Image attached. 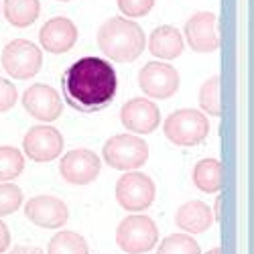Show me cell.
<instances>
[{
    "label": "cell",
    "mask_w": 254,
    "mask_h": 254,
    "mask_svg": "<svg viewBox=\"0 0 254 254\" xmlns=\"http://www.w3.org/2000/svg\"><path fill=\"white\" fill-rule=\"evenodd\" d=\"M63 94L79 112H98L116 96L118 75L110 61L102 57H79L63 73Z\"/></svg>",
    "instance_id": "obj_1"
},
{
    "label": "cell",
    "mask_w": 254,
    "mask_h": 254,
    "mask_svg": "<svg viewBox=\"0 0 254 254\" xmlns=\"http://www.w3.org/2000/svg\"><path fill=\"white\" fill-rule=\"evenodd\" d=\"M144 45L142 29L130 18L112 16L98 29V47L112 61L130 63L144 51Z\"/></svg>",
    "instance_id": "obj_2"
},
{
    "label": "cell",
    "mask_w": 254,
    "mask_h": 254,
    "mask_svg": "<svg viewBox=\"0 0 254 254\" xmlns=\"http://www.w3.org/2000/svg\"><path fill=\"white\" fill-rule=\"evenodd\" d=\"M102 157L116 171H136L149 159V144L136 134H114L106 140Z\"/></svg>",
    "instance_id": "obj_3"
},
{
    "label": "cell",
    "mask_w": 254,
    "mask_h": 254,
    "mask_svg": "<svg viewBox=\"0 0 254 254\" xmlns=\"http://www.w3.org/2000/svg\"><path fill=\"white\" fill-rule=\"evenodd\" d=\"M165 136L177 146H195L205 140L209 132V122L201 110L183 108L169 114L163 124Z\"/></svg>",
    "instance_id": "obj_4"
},
{
    "label": "cell",
    "mask_w": 254,
    "mask_h": 254,
    "mask_svg": "<svg viewBox=\"0 0 254 254\" xmlns=\"http://www.w3.org/2000/svg\"><path fill=\"white\" fill-rule=\"evenodd\" d=\"M159 240V228L149 216H128L116 228V244L126 254H146Z\"/></svg>",
    "instance_id": "obj_5"
},
{
    "label": "cell",
    "mask_w": 254,
    "mask_h": 254,
    "mask_svg": "<svg viewBox=\"0 0 254 254\" xmlns=\"http://www.w3.org/2000/svg\"><path fill=\"white\" fill-rule=\"evenodd\" d=\"M2 67L14 79H31L43 67V53L27 39H12L2 49Z\"/></svg>",
    "instance_id": "obj_6"
},
{
    "label": "cell",
    "mask_w": 254,
    "mask_h": 254,
    "mask_svg": "<svg viewBox=\"0 0 254 254\" xmlns=\"http://www.w3.org/2000/svg\"><path fill=\"white\" fill-rule=\"evenodd\" d=\"M157 195L153 179L144 173L128 171L116 181V201L126 211H144L151 207Z\"/></svg>",
    "instance_id": "obj_7"
},
{
    "label": "cell",
    "mask_w": 254,
    "mask_h": 254,
    "mask_svg": "<svg viewBox=\"0 0 254 254\" xmlns=\"http://www.w3.org/2000/svg\"><path fill=\"white\" fill-rule=\"evenodd\" d=\"M179 71L165 61H151L138 71L140 90L155 100H167L179 90Z\"/></svg>",
    "instance_id": "obj_8"
},
{
    "label": "cell",
    "mask_w": 254,
    "mask_h": 254,
    "mask_svg": "<svg viewBox=\"0 0 254 254\" xmlns=\"http://www.w3.org/2000/svg\"><path fill=\"white\" fill-rule=\"evenodd\" d=\"M23 149L29 159L35 163H49L63 151V136L55 126L37 124L23 138Z\"/></svg>",
    "instance_id": "obj_9"
},
{
    "label": "cell",
    "mask_w": 254,
    "mask_h": 254,
    "mask_svg": "<svg viewBox=\"0 0 254 254\" xmlns=\"http://www.w3.org/2000/svg\"><path fill=\"white\" fill-rule=\"evenodd\" d=\"M102 159L88 149H73L59 163V173L71 185H90L98 179Z\"/></svg>",
    "instance_id": "obj_10"
},
{
    "label": "cell",
    "mask_w": 254,
    "mask_h": 254,
    "mask_svg": "<svg viewBox=\"0 0 254 254\" xmlns=\"http://www.w3.org/2000/svg\"><path fill=\"white\" fill-rule=\"evenodd\" d=\"M185 41L195 53H214L220 49L218 16L214 12H195L185 23Z\"/></svg>",
    "instance_id": "obj_11"
},
{
    "label": "cell",
    "mask_w": 254,
    "mask_h": 254,
    "mask_svg": "<svg viewBox=\"0 0 254 254\" xmlns=\"http://www.w3.org/2000/svg\"><path fill=\"white\" fill-rule=\"evenodd\" d=\"M120 122L134 134H151L161 124L159 106L149 98H132L120 110Z\"/></svg>",
    "instance_id": "obj_12"
},
{
    "label": "cell",
    "mask_w": 254,
    "mask_h": 254,
    "mask_svg": "<svg viewBox=\"0 0 254 254\" xmlns=\"http://www.w3.org/2000/svg\"><path fill=\"white\" fill-rule=\"evenodd\" d=\"M25 216L41 228L55 230L65 226L69 220V209L65 201L55 197V195H37L27 201L25 205Z\"/></svg>",
    "instance_id": "obj_13"
},
{
    "label": "cell",
    "mask_w": 254,
    "mask_h": 254,
    "mask_svg": "<svg viewBox=\"0 0 254 254\" xmlns=\"http://www.w3.org/2000/svg\"><path fill=\"white\" fill-rule=\"evenodd\" d=\"M23 108L41 122H53L61 116L63 102L59 94L47 83H35L23 94Z\"/></svg>",
    "instance_id": "obj_14"
},
{
    "label": "cell",
    "mask_w": 254,
    "mask_h": 254,
    "mask_svg": "<svg viewBox=\"0 0 254 254\" xmlns=\"http://www.w3.org/2000/svg\"><path fill=\"white\" fill-rule=\"evenodd\" d=\"M77 41V27L67 16L49 18L39 31V43L49 53H67Z\"/></svg>",
    "instance_id": "obj_15"
},
{
    "label": "cell",
    "mask_w": 254,
    "mask_h": 254,
    "mask_svg": "<svg viewBox=\"0 0 254 254\" xmlns=\"http://www.w3.org/2000/svg\"><path fill=\"white\" fill-rule=\"evenodd\" d=\"M175 224L183 232H187V234H201V232H205L214 224V214H211V209L203 201L191 199L177 209Z\"/></svg>",
    "instance_id": "obj_16"
},
{
    "label": "cell",
    "mask_w": 254,
    "mask_h": 254,
    "mask_svg": "<svg viewBox=\"0 0 254 254\" xmlns=\"http://www.w3.org/2000/svg\"><path fill=\"white\" fill-rule=\"evenodd\" d=\"M149 51L153 57L157 59H177L181 53H183V35L179 29L175 27H169V25H163V27H157L151 37H149Z\"/></svg>",
    "instance_id": "obj_17"
},
{
    "label": "cell",
    "mask_w": 254,
    "mask_h": 254,
    "mask_svg": "<svg viewBox=\"0 0 254 254\" xmlns=\"http://www.w3.org/2000/svg\"><path fill=\"white\" fill-rule=\"evenodd\" d=\"M193 183L203 193H218L224 185V165L218 159H201L193 169Z\"/></svg>",
    "instance_id": "obj_18"
},
{
    "label": "cell",
    "mask_w": 254,
    "mask_h": 254,
    "mask_svg": "<svg viewBox=\"0 0 254 254\" xmlns=\"http://www.w3.org/2000/svg\"><path fill=\"white\" fill-rule=\"evenodd\" d=\"M4 16L16 29L31 27L41 14L39 0H4Z\"/></svg>",
    "instance_id": "obj_19"
},
{
    "label": "cell",
    "mask_w": 254,
    "mask_h": 254,
    "mask_svg": "<svg viewBox=\"0 0 254 254\" xmlns=\"http://www.w3.org/2000/svg\"><path fill=\"white\" fill-rule=\"evenodd\" d=\"M47 254H90V246L86 238H81L77 232H59L49 242Z\"/></svg>",
    "instance_id": "obj_20"
},
{
    "label": "cell",
    "mask_w": 254,
    "mask_h": 254,
    "mask_svg": "<svg viewBox=\"0 0 254 254\" xmlns=\"http://www.w3.org/2000/svg\"><path fill=\"white\" fill-rule=\"evenodd\" d=\"M25 171V157L16 146H0V181L8 183Z\"/></svg>",
    "instance_id": "obj_21"
},
{
    "label": "cell",
    "mask_w": 254,
    "mask_h": 254,
    "mask_svg": "<svg viewBox=\"0 0 254 254\" xmlns=\"http://www.w3.org/2000/svg\"><path fill=\"white\" fill-rule=\"evenodd\" d=\"M199 106L201 110L211 114V116H220L222 114V104H220V75H211L207 77L201 88H199Z\"/></svg>",
    "instance_id": "obj_22"
},
{
    "label": "cell",
    "mask_w": 254,
    "mask_h": 254,
    "mask_svg": "<svg viewBox=\"0 0 254 254\" xmlns=\"http://www.w3.org/2000/svg\"><path fill=\"white\" fill-rule=\"evenodd\" d=\"M157 254H201V248L187 234H171L161 242Z\"/></svg>",
    "instance_id": "obj_23"
},
{
    "label": "cell",
    "mask_w": 254,
    "mask_h": 254,
    "mask_svg": "<svg viewBox=\"0 0 254 254\" xmlns=\"http://www.w3.org/2000/svg\"><path fill=\"white\" fill-rule=\"evenodd\" d=\"M23 205V189L14 183H0V216H10Z\"/></svg>",
    "instance_id": "obj_24"
},
{
    "label": "cell",
    "mask_w": 254,
    "mask_h": 254,
    "mask_svg": "<svg viewBox=\"0 0 254 254\" xmlns=\"http://www.w3.org/2000/svg\"><path fill=\"white\" fill-rule=\"evenodd\" d=\"M116 4L120 8V12L128 18H140L146 16L153 6H155V0H116Z\"/></svg>",
    "instance_id": "obj_25"
},
{
    "label": "cell",
    "mask_w": 254,
    "mask_h": 254,
    "mask_svg": "<svg viewBox=\"0 0 254 254\" xmlns=\"http://www.w3.org/2000/svg\"><path fill=\"white\" fill-rule=\"evenodd\" d=\"M18 100V92L12 83L4 77H0V112H8Z\"/></svg>",
    "instance_id": "obj_26"
},
{
    "label": "cell",
    "mask_w": 254,
    "mask_h": 254,
    "mask_svg": "<svg viewBox=\"0 0 254 254\" xmlns=\"http://www.w3.org/2000/svg\"><path fill=\"white\" fill-rule=\"evenodd\" d=\"M10 246V230L4 222H0V254H4Z\"/></svg>",
    "instance_id": "obj_27"
},
{
    "label": "cell",
    "mask_w": 254,
    "mask_h": 254,
    "mask_svg": "<svg viewBox=\"0 0 254 254\" xmlns=\"http://www.w3.org/2000/svg\"><path fill=\"white\" fill-rule=\"evenodd\" d=\"M8 254H43V252H41L39 248H35V246H16Z\"/></svg>",
    "instance_id": "obj_28"
},
{
    "label": "cell",
    "mask_w": 254,
    "mask_h": 254,
    "mask_svg": "<svg viewBox=\"0 0 254 254\" xmlns=\"http://www.w3.org/2000/svg\"><path fill=\"white\" fill-rule=\"evenodd\" d=\"M214 214H216L218 222H222V197H220V195H218V199H216V203H214Z\"/></svg>",
    "instance_id": "obj_29"
},
{
    "label": "cell",
    "mask_w": 254,
    "mask_h": 254,
    "mask_svg": "<svg viewBox=\"0 0 254 254\" xmlns=\"http://www.w3.org/2000/svg\"><path fill=\"white\" fill-rule=\"evenodd\" d=\"M207 254H222V248H211Z\"/></svg>",
    "instance_id": "obj_30"
},
{
    "label": "cell",
    "mask_w": 254,
    "mask_h": 254,
    "mask_svg": "<svg viewBox=\"0 0 254 254\" xmlns=\"http://www.w3.org/2000/svg\"><path fill=\"white\" fill-rule=\"evenodd\" d=\"M61 2H69V0H61Z\"/></svg>",
    "instance_id": "obj_31"
}]
</instances>
